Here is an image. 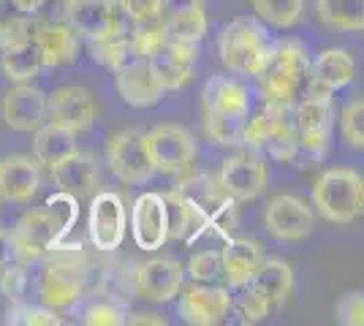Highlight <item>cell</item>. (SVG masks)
I'll list each match as a JSON object with an SVG mask.
<instances>
[{
  "mask_svg": "<svg viewBox=\"0 0 364 326\" xmlns=\"http://www.w3.org/2000/svg\"><path fill=\"white\" fill-rule=\"evenodd\" d=\"M204 134L218 147H242L245 125L250 117V93L240 79L215 74L201 93Z\"/></svg>",
  "mask_w": 364,
  "mask_h": 326,
  "instance_id": "6da1fadb",
  "label": "cell"
},
{
  "mask_svg": "<svg viewBox=\"0 0 364 326\" xmlns=\"http://www.w3.org/2000/svg\"><path fill=\"white\" fill-rule=\"evenodd\" d=\"M71 196H58L41 210H31L16 220L11 229V242H14V259L22 264H36L46 259V253L60 242V237L68 232L76 210L65 207Z\"/></svg>",
  "mask_w": 364,
  "mask_h": 326,
  "instance_id": "7a4b0ae2",
  "label": "cell"
},
{
  "mask_svg": "<svg viewBox=\"0 0 364 326\" xmlns=\"http://www.w3.org/2000/svg\"><path fill=\"white\" fill-rule=\"evenodd\" d=\"M46 256H49V264L41 278V302L52 310L74 308L90 283V261L85 250L82 245L63 248L58 242Z\"/></svg>",
  "mask_w": 364,
  "mask_h": 326,
  "instance_id": "3957f363",
  "label": "cell"
},
{
  "mask_svg": "<svg viewBox=\"0 0 364 326\" xmlns=\"http://www.w3.org/2000/svg\"><path fill=\"white\" fill-rule=\"evenodd\" d=\"M274 44L277 41L267 33L264 25H258L256 19L240 16L223 28L220 41H218V52H220V63L231 74L258 77L272 58Z\"/></svg>",
  "mask_w": 364,
  "mask_h": 326,
  "instance_id": "277c9868",
  "label": "cell"
},
{
  "mask_svg": "<svg viewBox=\"0 0 364 326\" xmlns=\"http://www.w3.org/2000/svg\"><path fill=\"white\" fill-rule=\"evenodd\" d=\"M307 68H310V58H307V49L299 41L274 44L272 58L264 65V71L258 74L264 104L283 109L294 107L304 90Z\"/></svg>",
  "mask_w": 364,
  "mask_h": 326,
  "instance_id": "5b68a950",
  "label": "cell"
},
{
  "mask_svg": "<svg viewBox=\"0 0 364 326\" xmlns=\"http://www.w3.org/2000/svg\"><path fill=\"white\" fill-rule=\"evenodd\" d=\"M313 204L323 220L334 226H348L362 215L364 180L353 169L323 171L313 185Z\"/></svg>",
  "mask_w": 364,
  "mask_h": 326,
  "instance_id": "8992f818",
  "label": "cell"
},
{
  "mask_svg": "<svg viewBox=\"0 0 364 326\" xmlns=\"http://www.w3.org/2000/svg\"><path fill=\"white\" fill-rule=\"evenodd\" d=\"M177 190L185 196V202L191 204V210L196 215L198 237L207 229H215L223 239L231 237V229L237 226V210H234L237 202L220 188L218 177H213V174H196V177L182 180Z\"/></svg>",
  "mask_w": 364,
  "mask_h": 326,
  "instance_id": "52a82bcc",
  "label": "cell"
},
{
  "mask_svg": "<svg viewBox=\"0 0 364 326\" xmlns=\"http://www.w3.org/2000/svg\"><path fill=\"white\" fill-rule=\"evenodd\" d=\"M144 141L152 169L161 174H188L196 161V139L182 125H155L152 131H144Z\"/></svg>",
  "mask_w": 364,
  "mask_h": 326,
  "instance_id": "ba28073f",
  "label": "cell"
},
{
  "mask_svg": "<svg viewBox=\"0 0 364 326\" xmlns=\"http://www.w3.org/2000/svg\"><path fill=\"white\" fill-rule=\"evenodd\" d=\"M68 25L85 41L104 38L109 33L131 36L134 19L125 14L120 0H71Z\"/></svg>",
  "mask_w": 364,
  "mask_h": 326,
  "instance_id": "9c48e42d",
  "label": "cell"
},
{
  "mask_svg": "<svg viewBox=\"0 0 364 326\" xmlns=\"http://www.w3.org/2000/svg\"><path fill=\"white\" fill-rule=\"evenodd\" d=\"M107 163L112 174L117 180H122L125 185H144V183H150L155 169H152L150 153H147L144 131L125 128L120 134H114L107 144Z\"/></svg>",
  "mask_w": 364,
  "mask_h": 326,
  "instance_id": "30bf717a",
  "label": "cell"
},
{
  "mask_svg": "<svg viewBox=\"0 0 364 326\" xmlns=\"http://www.w3.org/2000/svg\"><path fill=\"white\" fill-rule=\"evenodd\" d=\"M291 114H294L299 150L321 158L329 150V136H332L334 125L332 95H304L302 101L294 104Z\"/></svg>",
  "mask_w": 364,
  "mask_h": 326,
  "instance_id": "8fae6325",
  "label": "cell"
},
{
  "mask_svg": "<svg viewBox=\"0 0 364 326\" xmlns=\"http://www.w3.org/2000/svg\"><path fill=\"white\" fill-rule=\"evenodd\" d=\"M95 117H98V107L87 87L65 85L46 95V123L63 125V128L74 131L76 136L90 131Z\"/></svg>",
  "mask_w": 364,
  "mask_h": 326,
  "instance_id": "7c38bea8",
  "label": "cell"
},
{
  "mask_svg": "<svg viewBox=\"0 0 364 326\" xmlns=\"http://www.w3.org/2000/svg\"><path fill=\"white\" fill-rule=\"evenodd\" d=\"M264 226L280 242H299V239L313 234L316 215H313V207L307 202L283 193V196H274L272 202L267 204Z\"/></svg>",
  "mask_w": 364,
  "mask_h": 326,
  "instance_id": "4fadbf2b",
  "label": "cell"
},
{
  "mask_svg": "<svg viewBox=\"0 0 364 326\" xmlns=\"http://www.w3.org/2000/svg\"><path fill=\"white\" fill-rule=\"evenodd\" d=\"M180 318L193 326H215L223 324L231 315V294L223 286L213 283H196L180 288Z\"/></svg>",
  "mask_w": 364,
  "mask_h": 326,
  "instance_id": "5bb4252c",
  "label": "cell"
},
{
  "mask_svg": "<svg viewBox=\"0 0 364 326\" xmlns=\"http://www.w3.org/2000/svg\"><path fill=\"white\" fill-rule=\"evenodd\" d=\"M218 183L234 202H253L267 188V163L253 150L237 153L223 161Z\"/></svg>",
  "mask_w": 364,
  "mask_h": 326,
  "instance_id": "9a60e30c",
  "label": "cell"
},
{
  "mask_svg": "<svg viewBox=\"0 0 364 326\" xmlns=\"http://www.w3.org/2000/svg\"><path fill=\"white\" fill-rule=\"evenodd\" d=\"M87 232L90 242L98 250H117L125 237V204L120 193L101 190L92 196L90 217H87Z\"/></svg>",
  "mask_w": 364,
  "mask_h": 326,
  "instance_id": "2e32d148",
  "label": "cell"
},
{
  "mask_svg": "<svg viewBox=\"0 0 364 326\" xmlns=\"http://www.w3.org/2000/svg\"><path fill=\"white\" fill-rule=\"evenodd\" d=\"M356 77V63L346 49H323L307 68L304 95H332L348 87Z\"/></svg>",
  "mask_w": 364,
  "mask_h": 326,
  "instance_id": "e0dca14e",
  "label": "cell"
},
{
  "mask_svg": "<svg viewBox=\"0 0 364 326\" xmlns=\"http://www.w3.org/2000/svg\"><path fill=\"white\" fill-rule=\"evenodd\" d=\"M114 87H117L122 101L134 109L158 107L164 98V90L152 77L147 60L136 58V55L122 63L120 68H114Z\"/></svg>",
  "mask_w": 364,
  "mask_h": 326,
  "instance_id": "ac0fdd59",
  "label": "cell"
},
{
  "mask_svg": "<svg viewBox=\"0 0 364 326\" xmlns=\"http://www.w3.org/2000/svg\"><path fill=\"white\" fill-rule=\"evenodd\" d=\"M3 123L11 131L33 134L38 125L46 123V95L33 85H14L0 101Z\"/></svg>",
  "mask_w": 364,
  "mask_h": 326,
  "instance_id": "d6986e66",
  "label": "cell"
},
{
  "mask_svg": "<svg viewBox=\"0 0 364 326\" xmlns=\"http://www.w3.org/2000/svg\"><path fill=\"white\" fill-rule=\"evenodd\" d=\"M182 280H185V269L180 261L174 259H150L144 264L136 266L134 272V286H136V294L141 299H150V302H168L180 294Z\"/></svg>",
  "mask_w": 364,
  "mask_h": 326,
  "instance_id": "ffe728a7",
  "label": "cell"
},
{
  "mask_svg": "<svg viewBox=\"0 0 364 326\" xmlns=\"http://www.w3.org/2000/svg\"><path fill=\"white\" fill-rule=\"evenodd\" d=\"M131 232H134V239L141 250H161L166 245L168 220L161 193H141L134 202Z\"/></svg>",
  "mask_w": 364,
  "mask_h": 326,
  "instance_id": "44dd1931",
  "label": "cell"
},
{
  "mask_svg": "<svg viewBox=\"0 0 364 326\" xmlns=\"http://www.w3.org/2000/svg\"><path fill=\"white\" fill-rule=\"evenodd\" d=\"M52 180L60 193L71 196V199H87L98 193L101 185V169L98 161L87 153H71L68 158H63L60 163L52 166Z\"/></svg>",
  "mask_w": 364,
  "mask_h": 326,
  "instance_id": "7402d4cb",
  "label": "cell"
},
{
  "mask_svg": "<svg viewBox=\"0 0 364 326\" xmlns=\"http://www.w3.org/2000/svg\"><path fill=\"white\" fill-rule=\"evenodd\" d=\"M41 188V163L31 156H9L0 161V199L28 204Z\"/></svg>",
  "mask_w": 364,
  "mask_h": 326,
  "instance_id": "603a6c76",
  "label": "cell"
},
{
  "mask_svg": "<svg viewBox=\"0 0 364 326\" xmlns=\"http://www.w3.org/2000/svg\"><path fill=\"white\" fill-rule=\"evenodd\" d=\"M33 44L41 55L44 68H58V65H68L79 58L82 38L76 36L68 22H46V25H36Z\"/></svg>",
  "mask_w": 364,
  "mask_h": 326,
  "instance_id": "cb8c5ba5",
  "label": "cell"
},
{
  "mask_svg": "<svg viewBox=\"0 0 364 326\" xmlns=\"http://www.w3.org/2000/svg\"><path fill=\"white\" fill-rule=\"evenodd\" d=\"M294 109V107H291ZM291 109L269 107L264 104V136H261V150L274 161L289 163L299 153L296 141V128H294V114Z\"/></svg>",
  "mask_w": 364,
  "mask_h": 326,
  "instance_id": "d4e9b609",
  "label": "cell"
},
{
  "mask_svg": "<svg viewBox=\"0 0 364 326\" xmlns=\"http://www.w3.org/2000/svg\"><path fill=\"white\" fill-rule=\"evenodd\" d=\"M264 261V248L256 239L237 237L226 239V248L220 250V264H223V280L231 288H242L247 280L256 275L258 264Z\"/></svg>",
  "mask_w": 364,
  "mask_h": 326,
  "instance_id": "484cf974",
  "label": "cell"
},
{
  "mask_svg": "<svg viewBox=\"0 0 364 326\" xmlns=\"http://www.w3.org/2000/svg\"><path fill=\"white\" fill-rule=\"evenodd\" d=\"M245 286H250L253 291L264 296L269 302V308H280V305H286V299L294 291V272L283 259H264L258 264L256 275Z\"/></svg>",
  "mask_w": 364,
  "mask_h": 326,
  "instance_id": "4316f807",
  "label": "cell"
},
{
  "mask_svg": "<svg viewBox=\"0 0 364 326\" xmlns=\"http://www.w3.org/2000/svg\"><path fill=\"white\" fill-rule=\"evenodd\" d=\"M33 134H36L33 136V158L46 169H52L55 163H60L63 158H68L71 153L79 150L76 147V134L63 128V125L44 123L38 125Z\"/></svg>",
  "mask_w": 364,
  "mask_h": 326,
  "instance_id": "83f0119b",
  "label": "cell"
},
{
  "mask_svg": "<svg viewBox=\"0 0 364 326\" xmlns=\"http://www.w3.org/2000/svg\"><path fill=\"white\" fill-rule=\"evenodd\" d=\"M147 65H150L152 77L161 85L164 93H171V90H182L191 77H193V63L182 60L174 52H168L166 47L158 49L152 58H147Z\"/></svg>",
  "mask_w": 364,
  "mask_h": 326,
  "instance_id": "f1b7e54d",
  "label": "cell"
},
{
  "mask_svg": "<svg viewBox=\"0 0 364 326\" xmlns=\"http://www.w3.org/2000/svg\"><path fill=\"white\" fill-rule=\"evenodd\" d=\"M316 11L326 28L346 33L364 31V0H318Z\"/></svg>",
  "mask_w": 364,
  "mask_h": 326,
  "instance_id": "f546056e",
  "label": "cell"
},
{
  "mask_svg": "<svg viewBox=\"0 0 364 326\" xmlns=\"http://www.w3.org/2000/svg\"><path fill=\"white\" fill-rule=\"evenodd\" d=\"M41 68H44V63H41V55L33 44V38L25 44L3 49V74L9 82H14V85L33 82L41 74Z\"/></svg>",
  "mask_w": 364,
  "mask_h": 326,
  "instance_id": "4dcf8cb0",
  "label": "cell"
},
{
  "mask_svg": "<svg viewBox=\"0 0 364 326\" xmlns=\"http://www.w3.org/2000/svg\"><path fill=\"white\" fill-rule=\"evenodd\" d=\"M164 25H166V38L174 41H188V44H198L207 33V11L204 3H196L185 11H174V14H164Z\"/></svg>",
  "mask_w": 364,
  "mask_h": 326,
  "instance_id": "1f68e13d",
  "label": "cell"
},
{
  "mask_svg": "<svg viewBox=\"0 0 364 326\" xmlns=\"http://www.w3.org/2000/svg\"><path fill=\"white\" fill-rule=\"evenodd\" d=\"M161 199H164V207H166L168 239L174 237V239H188V242H193L198 237V223H196L193 210H191V204L185 202V196L174 188V190H168V193H161Z\"/></svg>",
  "mask_w": 364,
  "mask_h": 326,
  "instance_id": "d6a6232c",
  "label": "cell"
},
{
  "mask_svg": "<svg viewBox=\"0 0 364 326\" xmlns=\"http://www.w3.org/2000/svg\"><path fill=\"white\" fill-rule=\"evenodd\" d=\"M33 31H36L33 16L16 11V6L11 0H0V49L31 41Z\"/></svg>",
  "mask_w": 364,
  "mask_h": 326,
  "instance_id": "836d02e7",
  "label": "cell"
},
{
  "mask_svg": "<svg viewBox=\"0 0 364 326\" xmlns=\"http://www.w3.org/2000/svg\"><path fill=\"white\" fill-rule=\"evenodd\" d=\"M87 49H90L92 60L101 63L109 71L120 68L122 63L134 58V52H131V38H128L125 33H109L104 38L87 41Z\"/></svg>",
  "mask_w": 364,
  "mask_h": 326,
  "instance_id": "e575fe53",
  "label": "cell"
},
{
  "mask_svg": "<svg viewBox=\"0 0 364 326\" xmlns=\"http://www.w3.org/2000/svg\"><path fill=\"white\" fill-rule=\"evenodd\" d=\"M250 6L274 28H294L304 14V0H250Z\"/></svg>",
  "mask_w": 364,
  "mask_h": 326,
  "instance_id": "d590c367",
  "label": "cell"
},
{
  "mask_svg": "<svg viewBox=\"0 0 364 326\" xmlns=\"http://www.w3.org/2000/svg\"><path fill=\"white\" fill-rule=\"evenodd\" d=\"M131 52L136 58H152L158 49H164L166 44V25H164V16L150 19V22H134L131 28Z\"/></svg>",
  "mask_w": 364,
  "mask_h": 326,
  "instance_id": "8d00e7d4",
  "label": "cell"
},
{
  "mask_svg": "<svg viewBox=\"0 0 364 326\" xmlns=\"http://www.w3.org/2000/svg\"><path fill=\"white\" fill-rule=\"evenodd\" d=\"M340 134L348 147L353 150H362L364 147V101L362 98H353L346 104L343 114H340Z\"/></svg>",
  "mask_w": 364,
  "mask_h": 326,
  "instance_id": "74e56055",
  "label": "cell"
},
{
  "mask_svg": "<svg viewBox=\"0 0 364 326\" xmlns=\"http://www.w3.org/2000/svg\"><path fill=\"white\" fill-rule=\"evenodd\" d=\"M6 324L16 326H60L63 318L52 308H33V305H11V310L6 315Z\"/></svg>",
  "mask_w": 364,
  "mask_h": 326,
  "instance_id": "f35d334b",
  "label": "cell"
},
{
  "mask_svg": "<svg viewBox=\"0 0 364 326\" xmlns=\"http://www.w3.org/2000/svg\"><path fill=\"white\" fill-rule=\"evenodd\" d=\"M188 275L196 280V283H218V280H223L220 253L218 250H201L196 256H191Z\"/></svg>",
  "mask_w": 364,
  "mask_h": 326,
  "instance_id": "ab89813d",
  "label": "cell"
},
{
  "mask_svg": "<svg viewBox=\"0 0 364 326\" xmlns=\"http://www.w3.org/2000/svg\"><path fill=\"white\" fill-rule=\"evenodd\" d=\"M245 294L234 302L231 299V308H237V313H240V321L242 324H258V321H264L267 315H269V302L264 299V296L258 294V291H253L250 286H242Z\"/></svg>",
  "mask_w": 364,
  "mask_h": 326,
  "instance_id": "60d3db41",
  "label": "cell"
},
{
  "mask_svg": "<svg viewBox=\"0 0 364 326\" xmlns=\"http://www.w3.org/2000/svg\"><path fill=\"white\" fill-rule=\"evenodd\" d=\"M82 321L90 326H120L125 324V310L114 299H98L85 310Z\"/></svg>",
  "mask_w": 364,
  "mask_h": 326,
  "instance_id": "b9f144b4",
  "label": "cell"
},
{
  "mask_svg": "<svg viewBox=\"0 0 364 326\" xmlns=\"http://www.w3.org/2000/svg\"><path fill=\"white\" fill-rule=\"evenodd\" d=\"M25 288H28V272H25V266L6 264L0 269V296H3L9 305L22 302Z\"/></svg>",
  "mask_w": 364,
  "mask_h": 326,
  "instance_id": "7bdbcfd3",
  "label": "cell"
},
{
  "mask_svg": "<svg viewBox=\"0 0 364 326\" xmlns=\"http://www.w3.org/2000/svg\"><path fill=\"white\" fill-rule=\"evenodd\" d=\"M334 318L343 326H362L364 324V294L362 291H348L337 299L334 305Z\"/></svg>",
  "mask_w": 364,
  "mask_h": 326,
  "instance_id": "ee69618b",
  "label": "cell"
},
{
  "mask_svg": "<svg viewBox=\"0 0 364 326\" xmlns=\"http://www.w3.org/2000/svg\"><path fill=\"white\" fill-rule=\"evenodd\" d=\"M120 3L134 22H150L164 16V0H120Z\"/></svg>",
  "mask_w": 364,
  "mask_h": 326,
  "instance_id": "f6af8a7d",
  "label": "cell"
},
{
  "mask_svg": "<svg viewBox=\"0 0 364 326\" xmlns=\"http://www.w3.org/2000/svg\"><path fill=\"white\" fill-rule=\"evenodd\" d=\"M68 9H71V0H41L38 11L33 14V22H36V25L68 22Z\"/></svg>",
  "mask_w": 364,
  "mask_h": 326,
  "instance_id": "bcb514c9",
  "label": "cell"
},
{
  "mask_svg": "<svg viewBox=\"0 0 364 326\" xmlns=\"http://www.w3.org/2000/svg\"><path fill=\"white\" fill-rule=\"evenodd\" d=\"M14 261V242H11V232L0 229V269Z\"/></svg>",
  "mask_w": 364,
  "mask_h": 326,
  "instance_id": "7dc6e473",
  "label": "cell"
},
{
  "mask_svg": "<svg viewBox=\"0 0 364 326\" xmlns=\"http://www.w3.org/2000/svg\"><path fill=\"white\" fill-rule=\"evenodd\" d=\"M125 324H155V326H166V318L164 315H158V313H131V315H125Z\"/></svg>",
  "mask_w": 364,
  "mask_h": 326,
  "instance_id": "c3c4849f",
  "label": "cell"
},
{
  "mask_svg": "<svg viewBox=\"0 0 364 326\" xmlns=\"http://www.w3.org/2000/svg\"><path fill=\"white\" fill-rule=\"evenodd\" d=\"M196 3H204V0H164V14H174V11H185Z\"/></svg>",
  "mask_w": 364,
  "mask_h": 326,
  "instance_id": "681fc988",
  "label": "cell"
},
{
  "mask_svg": "<svg viewBox=\"0 0 364 326\" xmlns=\"http://www.w3.org/2000/svg\"><path fill=\"white\" fill-rule=\"evenodd\" d=\"M16 6V11H22V14L33 16L36 11H38V6H41V0H11Z\"/></svg>",
  "mask_w": 364,
  "mask_h": 326,
  "instance_id": "f907efd6",
  "label": "cell"
}]
</instances>
